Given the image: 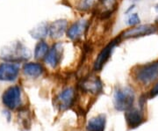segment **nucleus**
Segmentation results:
<instances>
[{"mask_svg":"<svg viewBox=\"0 0 158 131\" xmlns=\"http://www.w3.org/2000/svg\"><path fill=\"white\" fill-rule=\"evenodd\" d=\"M1 58L6 60V62L11 63H19L27 61L31 57L32 54L27 47L20 41H14L9 45L5 46L0 53Z\"/></svg>","mask_w":158,"mask_h":131,"instance_id":"nucleus-1","label":"nucleus"},{"mask_svg":"<svg viewBox=\"0 0 158 131\" xmlns=\"http://www.w3.org/2000/svg\"><path fill=\"white\" fill-rule=\"evenodd\" d=\"M133 76L137 83L143 86L150 85L158 79V60L136 65L133 69Z\"/></svg>","mask_w":158,"mask_h":131,"instance_id":"nucleus-2","label":"nucleus"},{"mask_svg":"<svg viewBox=\"0 0 158 131\" xmlns=\"http://www.w3.org/2000/svg\"><path fill=\"white\" fill-rule=\"evenodd\" d=\"M135 99V93L130 86H118L113 94V104L118 111H127L133 108Z\"/></svg>","mask_w":158,"mask_h":131,"instance_id":"nucleus-3","label":"nucleus"},{"mask_svg":"<svg viewBox=\"0 0 158 131\" xmlns=\"http://www.w3.org/2000/svg\"><path fill=\"white\" fill-rule=\"evenodd\" d=\"M158 32V26L154 24H140L135 27L124 29L118 34V37L121 40L137 39L145 36H149L156 34Z\"/></svg>","mask_w":158,"mask_h":131,"instance_id":"nucleus-4","label":"nucleus"},{"mask_svg":"<svg viewBox=\"0 0 158 131\" xmlns=\"http://www.w3.org/2000/svg\"><path fill=\"white\" fill-rule=\"evenodd\" d=\"M90 27V19L85 17L79 18L78 19L69 24L66 37L71 42H79L86 35Z\"/></svg>","mask_w":158,"mask_h":131,"instance_id":"nucleus-5","label":"nucleus"},{"mask_svg":"<svg viewBox=\"0 0 158 131\" xmlns=\"http://www.w3.org/2000/svg\"><path fill=\"white\" fill-rule=\"evenodd\" d=\"M121 41L122 40H120V38L118 36H116L115 38L108 41L107 43L102 48L101 50L98 52L96 59L93 63V70L95 71H101L102 69L106 65V63L109 61L110 57H112V54L114 51V49Z\"/></svg>","mask_w":158,"mask_h":131,"instance_id":"nucleus-6","label":"nucleus"},{"mask_svg":"<svg viewBox=\"0 0 158 131\" xmlns=\"http://www.w3.org/2000/svg\"><path fill=\"white\" fill-rule=\"evenodd\" d=\"M64 43L62 41H55L50 46V49L44 58V62L50 68L56 69L62 62L63 53H64Z\"/></svg>","mask_w":158,"mask_h":131,"instance_id":"nucleus-7","label":"nucleus"},{"mask_svg":"<svg viewBox=\"0 0 158 131\" xmlns=\"http://www.w3.org/2000/svg\"><path fill=\"white\" fill-rule=\"evenodd\" d=\"M4 105L9 109L18 108L21 104V90L19 86H13L6 90L2 97Z\"/></svg>","mask_w":158,"mask_h":131,"instance_id":"nucleus-8","label":"nucleus"},{"mask_svg":"<svg viewBox=\"0 0 158 131\" xmlns=\"http://www.w3.org/2000/svg\"><path fill=\"white\" fill-rule=\"evenodd\" d=\"M69 22L66 19H58L49 23V38L51 40L58 41L63 38L68 31Z\"/></svg>","mask_w":158,"mask_h":131,"instance_id":"nucleus-9","label":"nucleus"},{"mask_svg":"<svg viewBox=\"0 0 158 131\" xmlns=\"http://www.w3.org/2000/svg\"><path fill=\"white\" fill-rule=\"evenodd\" d=\"M19 65L16 63H0V81H14L19 74Z\"/></svg>","mask_w":158,"mask_h":131,"instance_id":"nucleus-10","label":"nucleus"},{"mask_svg":"<svg viewBox=\"0 0 158 131\" xmlns=\"http://www.w3.org/2000/svg\"><path fill=\"white\" fill-rule=\"evenodd\" d=\"M76 97V91L73 87H68L62 90L56 98L57 107L60 110H66L73 105Z\"/></svg>","mask_w":158,"mask_h":131,"instance_id":"nucleus-11","label":"nucleus"},{"mask_svg":"<svg viewBox=\"0 0 158 131\" xmlns=\"http://www.w3.org/2000/svg\"><path fill=\"white\" fill-rule=\"evenodd\" d=\"M82 90L91 94H98L103 90V83L98 77H91L85 78L82 83Z\"/></svg>","mask_w":158,"mask_h":131,"instance_id":"nucleus-12","label":"nucleus"},{"mask_svg":"<svg viewBox=\"0 0 158 131\" xmlns=\"http://www.w3.org/2000/svg\"><path fill=\"white\" fill-rule=\"evenodd\" d=\"M125 119H126L127 126L131 129H135L137 127H139L141 125V123L144 120L141 110L134 108L125 112Z\"/></svg>","mask_w":158,"mask_h":131,"instance_id":"nucleus-13","label":"nucleus"},{"mask_svg":"<svg viewBox=\"0 0 158 131\" xmlns=\"http://www.w3.org/2000/svg\"><path fill=\"white\" fill-rule=\"evenodd\" d=\"M29 34L35 40H45L49 36V23L47 21L39 23L29 31Z\"/></svg>","mask_w":158,"mask_h":131,"instance_id":"nucleus-14","label":"nucleus"},{"mask_svg":"<svg viewBox=\"0 0 158 131\" xmlns=\"http://www.w3.org/2000/svg\"><path fill=\"white\" fill-rule=\"evenodd\" d=\"M44 70L45 69L43 65L37 62H29L23 65V72L30 78H39L43 74Z\"/></svg>","mask_w":158,"mask_h":131,"instance_id":"nucleus-15","label":"nucleus"},{"mask_svg":"<svg viewBox=\"0 0 158 131\" xmlns=\"http://www.w3.org/2000/svg\"><path fill=\"white\" fill-rule=\"evenodd\" d=\"M49 49L50 45L46 40H39L34 47V57L38 61L44 60Z\"/></svg>","mask_w":158,"mask_h":131,"instance_id":"nucleus-16","label":"nucleus"},{"mask_svg":"<svg viewBox=\"0 0 158 131\" xmlns=\"http://www.w3.org/2000/svg\"><path fill=\"white\" fill-rule=\"evenodd\" d=\"M105 128H106V116L103 114L90 119L87 124L88 131H104Z\"/></svg>","mask_w":158,"mask_h":131,"instance_id":"nucleus-17","label":"nucleus"},{"mask_svg":"<svg viewBox=\"0 0 158 131\" xmlns=\"http://www.w3.org/2000/svg\"><path fill=\"white\" fill-rule=\"evenodd\" d=\"M99 0H78V4L76 8L82 12H87L92 10H96Z\"/></svg>","mask_w":158,"mask_h":131,"instance_id":"nucleus-18","label":"nucleus"},{"mask_svg":"<svg viewBox=\"0 0 158 131\" xmlns=\"http://www.w3.org/2000/svg\"><path fill=\"white\" fill-rule=\"evenodd\" d=\"M118 0H99V3L98 5L96 10L100 9V12L105 11H111L114 12L117 6H118Z\"/></svg>","mask_w":158,"mask_h":131,"instance_id":"nucleus-19","label":"nucleus"},{"mask_svg":"<svg viewBox=\"0 0 158 131\" xmlns=\"http://www.w3.org/2000/svg\"><path fill=\"white\" fill-rule=\"evenodd\" d=\"M125 23L128 27H135V26H138L141 24V18L137 12H132L127 15Z\"/></svg>","mask_w":158,"mask_h":131,"instance_id":"nucleus-20","label":"nucleus"},{"mask_svg":"<svg viewBox=\"0 0 158 131\" xmlns=\"http://www.w3.org/2000/svg\"><path fill=\"white\" fill-rule=\"evenodd\" d=\"M158 95V81L153 86V87L150 90V92H149V98L152 99V98L156 97Z\"/></svg>","mask_w":158,"mask_h":131,"instance_id":"nucleus-21","label":"nucleus"},{"mask_svg":"<svg viewBox=\"0 0 158 131\" xmlns=\"http://www.w3.org/2000/svg\"><path fill=\"white\" fill-rule=\"evenodd\" d=\"M135 6H136L135 4H132V5H131V6L127 9V11H125V14H126V15H128V14H130V13H132V12H133V10L135 8Z\"/></svg>","mask_w":158,"mask_h":131,"instance_id":"nucleus-22","label":"nucleus"},{"mask_svg":"<svg viewBox=\"0 0 158 131\" xmlns=\"http://www.w3.org/2000/svg\"><path fill=\"white\" fill-rule=\"evenodd\" d=\"M155 24H156V25H157V26H158V16L156 17V19H155Z\"/></svg>","mask_w":158,"mask_h":131,"instance_id":"nucleus-23","label":"nucleus"},{"mask_svg":"<svg viewBox=\"0 0 158 131\" xmlns=\"http://www.w3.org/2000/svg\"><path fill=\"white\" fill-rule=\"evenodd\" d=\"M155 10L158 12V4H156V5L155 6Z\"/></svg>","mask_w":158,"mask_h":131,"instance_id":"nucleus-24","label":"nucleus"},{"mask_svg":"<svg viewBox=\"0 0 158 131\" xmlns=\"http://www.w3.org/2000/svg\"><path fill=\"white\" fill-rule=\"evenodd\" d=\"M130 1H132L133 4H135V2H138V1H141V0H130Z\"/></svg>","mask_w":158,"mask_h":131,"instance_id":"nucleus-25","label":"nucleus"}]
</instances>
